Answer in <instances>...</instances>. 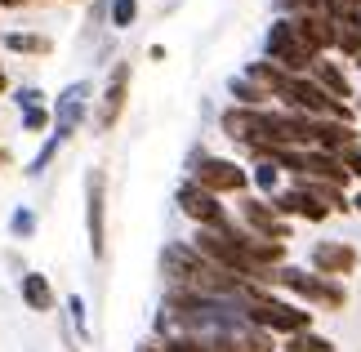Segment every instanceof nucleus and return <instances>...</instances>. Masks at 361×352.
<instances>
[{
	"mask_svg": "<svg viewBox=\"0 0 361 352\" xmlns=\"http://www.w3.org/2000/svg\"><path fill=\"white\" fill-rule=\"evenodd\" d=\"M272 290H286L295 303L322 308V312H343V308H348L343 281H330L322 272H312V267H295V263H281L272 272Z\"/></svg>",
	"mask_w": 361,
	"mask_h": 352,
	"instance_id": "nucleus-1",
	"label": "nucleus"
},
{
	"mask_svg": "<svg viewBox=\"0 0 361 352\" xmlns=\"http://www.w3.org/2000/svg\"><path fill=\"white\" fill-rule=\"evenodd\" d=\"M245 317H250V326L268 330L272 339H290V334L312 330V308H303L295 299H281V294H272L268 286H255V290H250Z\"/></svg>",
	"mask_w": 361,
	"mask_h": 352,
	"instance_id": "nucleus-2",
	"label": "nucleus"
},
{
	"mask_svg": "<svg viewBox=\"0 0 361 352\" xmlns=\"http://www.w3.org/2000/svg\"><path fill=\"white\" fill-rule=\"evenodd\" d=\"M263 59L276 63V67H281V72H290V76H308V72H312V63H317V54L299 40L295 23L276 13L272 27H268V36H263Z\"/></svg>",
	"mask_w": 361,
	"mask_h": 352,
	"instance_id": "nucleus-3",
	"label": "nucleus"
},
{
	"mask_svg": "<svg viewBox=\"0 0 361 352\" xmlns=\"http://www.w3.org/2000/svg\"><path fill=\"white\" fill-rule=\"evenodd\" d=\"M192 183H201L214 196H245L250 192V170L232 157H214V152H197L192 157Z\"/></svg>",
	"mask_w": 361,
	"mask_h": 352,
	"instance_id": "nucleus-4",
	"label": "nucleus"
},
{
	"mask_svg": "<svg viewBox=\"0 0 361 352\" xmlns=\"http://www.w3.org/2000/svg\"><path fill=\"white\" fill-rule=\"evenodd\" d=\"M237 223H241L250 236H259V241H281V245L290 241V232H295V223L281 219L272 210L268 196H255V192L237 196Z\"/></svg>",
	"mask_w": 361,
	"mask_h": 352,
	"instance_id": "nucleus-5",
	"label": "nucleus"
},
{
	"mask_svg": "<svg viewBox=\"0 0 361 352\" xmlns=\"http://www.w3.org/2000/svg\"><path fill=\"white\" fill-rule=\"evenodd\" d=\"M174 205L183 210V219H192L197 228H228L232 214H228V205H224V196H214V192H205L201 183H183V188L174 192Z\"/></svg>",
	"mask_w": 361,
	"mask_h": 352,
	"instance_id": "nucleus-6",
	"label": "nucleus"
},
{
	"mask_svg": "<svg viewBox=\"0 0 361 352\" xmlns=\"http://www.w3.org/2000/svg\"><path fill=\"white\" fill-rule=\"evenodd\" d=\"M130 63H112V76H107V85H103V94H99V107H94V130L99 134H112L116 125H121V116H125V103H130Z\"/></svg>",
	"mask_w": 361,
	"mask_h": 352,
	"instance_id": "nucleus-7",
	"label": "nucleus"
},
{
	"mask_svg": "<svg viewBox=\"0 0 361 352\" xmlns=\"http://www.w3.org/2000/svg\"><path fill=\"white\" fill-rule=\"evenodd\" d=\"M85 232H90V255H107V174L90 170L85 174Z\"/></svg>",
	"mask_w": 361,
	"mask_h": 352,
	"instance_id": "nucleus-8",
	"label": "nucleus"
},
{
	"mask_svg": "<svg viewBox=\"0 0 361 352\" xmlns=\"http://www.w3.org/2000/svg\"><path fill=\"white\" fill-rule=\"evenodd\" d=\"M308 267L322 272V277H330V281H348L361 267V250L353 241H317L308 250Z\"/></svg>",
	"mask_w": 361,
	"mask_h": 352,
	"instance_id": "nucleus-9",
	"label": "nucleus"
},
{
	"mask_svg": "<svg viewBox=\"0 0 361 352\" xmlns=\"http://www.w3.org/2000/svg\"><path fill=\"white\" fill-rule=\"evenodd\" d=\"M90 94H94L90 80H72V85L59 94V103H54V134H59V138H72L80 125H85V116H90Z\"/></svg>",
	"mask_w": 361,
	"mask_h": 352,
	"instance_id": "nucleus-10",
	"label": "nucleus"
},
{
	"mask_svg": "<svg viewBox=\"0 0 361 352\" xmlns=\"http://www.w3.org/2000/svg\"><path fill=\"white\" fill-rule=\"evenodd\" d=\"M272 210H276L281 219H290V223H295V219H299V223H326V219H330V210L317 201L312 192H303L299 183H290V188L276 192V196H272Z\"/></svg>",
	"mask_w": 361,
	"mask_h": 352,
	"instance_id": "nucleus-11",
	"label": "nucleus"
},
{
	"mask_svg": "<svg viewBox=\"0 0 361 352\" xmlns=\"http://www.w3.org/2000/svg\"><path fill=\"white\" fill-rule=\"evenodd\" d=\"M312 80H317V85H322L330 98H335V103H357V90H353V76L348 72H343V63H335V59H330V54H326V59H317L312 63V72H308Z\"/></svg>",
	"mask_w": 361,
	"mask_h": 352,
	"instance_id": "nucleus-12",
	"label": "nucleus"
},
{
	"mask_svg": "<svg viewBox=\"0 0 361 352\" xmlns=\"http://www.w3.org/2000/svg\"><path fill=\"white\" fill-rule=\"evenodd\" d=\"M312 147H322V152H330V157L343 161L348 152L361 147V130L348 125V121H317V143Z\"/></svg>",
	"mask_w": 361,
	"mask_h": 352,
	"instance_id": "nucleus-13",
	"label": "nucleus"
},
{
	"mask_svg": "<svg viewBox=\"0 0 361 352\" xmlns=\"http://www.w3.org/2000/svg\"><path fill=\"white\" fill-rule=\"evenodd\" d=\"M18 294H23V303L32 308V312H54V303H59V294H54L45 272H23L18 277Z\"/></svg>",
	"mask_w": 361,
	"mask_h": 352,
	"instance_id": "nucleus-14",
	"label": "nucleus"
},
{
	"mask_svg": "<svg viewBox=\"0 0 361 352\" xmlns=\"http://www.w3.org/2000/svg\"><path fill=\"white\" fill-rule=\"evenodd\" d=\"M281 178L286 174H281L276 161H250V188H255V196H268V201H272V196L286 188Z\"/></svg>",
	"mask_w": 361,
	"mask_h": 352,
	"instance_id": "nucleus-15",
	"label": "nucleus"
},
{
	"mask_svg": "<svg viewBox=\"0 0 361 352\" xmlns=\"http://www.w3.org/2000/svg\"><path fill=\"white\" fill-rule=\"evenodd\" d=\"M0 45H5L9 54H32V59L54 54V40L40 36V32H5V36H0Z\"/></svg>",
	"mask_w": 361,
	"mask_h": 352,
	"instance_id": "nucleus-16",
	"label": "nucleus"
},
{
	"mask_svg": "<svg viewBox=\"0 0 361 352\" xmlns=\"http://www.w3.org/2000/svg\"><path fill=\"white\" fill-rule=\"evenodd\" d=\"M228 94H232V103H237V107H272V94H268V90H259L245 72L228 80Z\"/></svg>",
	"mask_w": 361,
	"mask_h": 352,
	"instance_id": "nucleus-17",
	"label": "nucleus"
},
{
	"mask_svg": "<svg viewBox=\"0 0 361 352\" xmlns=\"http://www.w3.org/2000/svg\"><path fill=\"white\" fill-rule=\"evenodd\" d=\"M281 352H339V344L326 339V334H317V330H303V334L281 339Z\"/></svg>",
	"mask_w": 361,
	"mask_h": 352,
	"instance_id": "nucleus-18",
	"label": "nucleus"
},
{
	"mask_svg": "<svg viewBox=\"0 0 361 352\" xmlns=\"http://www.w3.org/2000/svg\"><path fill=\"white\" fill-rule=\"evenodd\" d=\"M335 54L348 63L361 54V23H335Z\"/></svg>",
	"mask_w": 361,
	"mask_h": 352,
	"instance_id": "nucleus-19",
	"label": "nucleus"
},
{
	"mask_svg": "<svg viewBox=\"0 0 361 352\" xmlns=\"http://www.w3.org/2000/svg\"><path fill=\"white\" fill-rule=\"evenodd\" d=\"M63 147H67V138H59V134H49V138H45V147H40L36 157L27 161V178H40V174H45L49 165H54V157H59Z\"/></svg>",
	"mask_w": 361,
	"mask_h": 352,
	"instance_id": "nucleus-20",
	"label": "nucleus"
},
{
	"mask_svg": "<svg viewBox=\"0 0 361 352\" xmlns=\"http://www.w3.org/2000/svg\"><path fill=\"white\" fill-rule=\"evenodd\" d=\"M36 228H40V219H36L32 205H18V210L9 214V236H13V241H32Z\"/></svg>",
	"mask_w": 361,
	"mask_h": 352,
	"instance_id": "nucleus-21",
	"label": "nucleus"
},
{
	"mask_svg": "<svg viewBox=\"0 0 361 352\" xmlns=\"http://www.w3.org/2000/svg\"><path fill=\"white\" fill-rule=\"evenodd\" d=\"M138 18V0H112L107 5V23H112V32H130Z\"/></svg>",
	"mask_w": 361,
	"mask_h": 352,
	"instance_id": "nucleus-22",
	"label": "nucleus"
},
{
	"mask_svg": "<svg viewBox=\"0 0 361 352\" xmlns=\"http://www.w3.org/2000/svg\"><path fill=\"white\" fill-rule=\"evenodd\" d=\"M23 130H27V134L54 130V111H49V107H23Z\"/></svg>",
	"mask_w": 361,
	"mask_h": 352,
	"instance_id": "nucleus-23",
	"label": "nucleus"
},
{
	"mask_svg": "<svg viewBox=\"0 0 361 352\" xmlns=\"http://www.w3.org/2000/svg\"><path fill=\"white\" fill-rule=\"evenodd\" d=\"M67 317H72L80 339H90V317H85V299H80V294H67Z\"/></svg>",
	"mask_w": 361,
	"mask_h": 352,
	"instance_id": "nucleus-24",
	"label": "nucleus"
},
{
	"mask_svg": "<svg viewBox=\"0 0 361 352\" xmlns=\"http://www.w3.org/2000/svg\"><path fill=\"white\" fill-rule=\"evenodd\" d=\"M276 9H281V18H295V13H317V9H326V0H276Z\"/></svg>",
	"mask_w": 361,
	"mask_h": 352,
	"instance_id": "nucleus-25",
	"label": "nucleus"
},
{
	"mask_svg": "<svg viewBox=\"0 0 361 352\" xmlns=\"http://www.w3.org/2000/svg\"><path fill=\"white\" fill-rule=\"evenodd\" d=\"M13 103H18V111H23V107H45V90H36V85H23L18 94H13Z\"/></svg>",
	"mask_w": 361,
	"mask_h": 352,
	"instance_id": "nucleus-26",
	"label": "nucleus"
},
{
	"mask_svg": "<svg viewBox=\"0 0 361 352\" xmlns=\"http://www.w3.org/2000/svg\"><path fill=\"white\" fill-rule=\"evenodd\" d=\"M343 165H348V174H353V183L361 188V147L357 152H348V157H343Z\"/></svg>",
	"mask_w": 361,
	"mask_h": 352,
	"instance_id": "nucleus-27",
	"label": "nucleus"
},
{
	"mask_svg": "<svg viewBox=\"0 0 361 352\" xmlns=\"http://www.w3.org/2000/svg\"><path fill=\"white\" fill-rule=\"evenodd\" d=\"M353 210H357V214H361V188L353 192Z\"/></svg>",
	"mask_w": 361,
	"mask_h": 352,
	"instance_id": "nucleus-28",
	"label": "nucleus"
},
{
	"mask_svg": "<svg viewBox=\"0 0 361 352\" xmlns=\"http://www.w3.org/2000/svg\"><path fill=\"white\" fill-rule=\"evenodd\" d=\"M5 165H9V152H5V147H0V170H5Z\"/></svg>",
	"mask_w": 361,
	"mask_h": 352,
	"instance_id": "nucleus-29",
	"label": "nucleus"
},
{
	"mask_svg": "<svg viewBox=\"0 0 361 352\" xmlns=\"http://www.w3.org/2000/svg\"><path fill=\"white\" fill-rule=\"evenodd\" d=\"M13 5H23V0H0V9H13Z\"/></svg>",
	"mask_w": 361,
	"mask_h": 352,
	"instance_id": "nucleus-30",
	"label": "nucleus"
},
{
	"mask_svg": "<svg viewBox=\"0 0 361 352\" xmlns=\"http://www.w3.org/2000/svg\"><path fill=\"white\" fill-rule=\"evenodd\" d=\"M353 67H357V72H361V54H357V59H353Z\"/></svg>",
	"mask_w": 361,
	"mask_h": 352,
	"instance_id": "nucleus-31",
	"label": "nucleus"
},
{
	"mask_svg": "<svg viewBox=\"0 0 361 352\" xmlns=\"http://www.w3.org/2000/svg\"><path fill=\"white\" fill-rule=\"evenodd\" d=\"M353 107H357V116H361V98H357V103H353Z\"/></svg>",
	"mask_w": 361,
	"mask_h": 352,
	"instance_id": "nucleus-32",
	"label": "nucleus"
}]
</instances>
